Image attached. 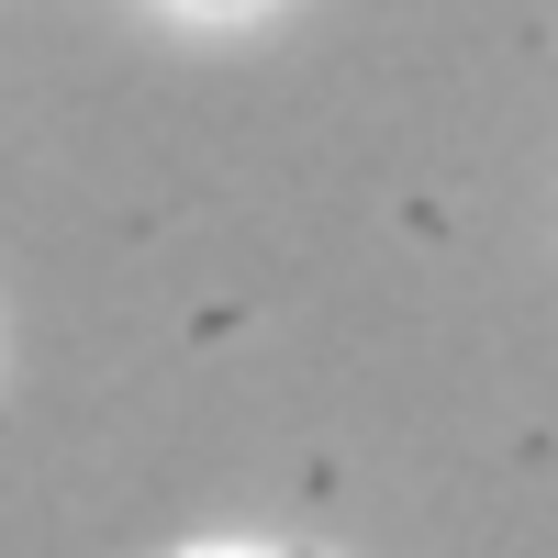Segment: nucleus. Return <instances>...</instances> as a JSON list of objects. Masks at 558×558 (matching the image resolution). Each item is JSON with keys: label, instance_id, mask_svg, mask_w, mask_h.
I'll list each match as a JSON object with an SVG mask.
<instances>
[{"label": "nucleus", "instance_id": "f257e3e1", "mask_svg": "<svg viewBox=\"0 0 558 558\" xmlns=\"http://www.w3.org/2000/svg\"><path fill=\"white\" fill-rule=\"evenodd\" d=\"M202 558H268V547H202Z\"/></svg>", "mask_w": 558, "mask_h": 558}, {"label": "nucleus", "instance_id": "f03ea898", "mask_svg": "<svg viewBox=\"0 0 558 558\" xmlns=\"http://www.w3.org/2000/svg\"><path fill=\"white\" fill-rule=\"evenodd\" d=\"M191 12H246V0H191Z\"/></svg>", "mask_w": 558, "mask_h": 558}]
</instances>
